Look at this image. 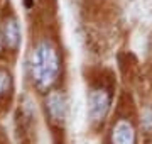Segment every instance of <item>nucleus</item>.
I'll list each match as a JSON object with an SVG mask.
<instances>
[{
    "mask_svg": "<svg viewBox=\"0 0 152 144\" xmlns=\"http://www.w3.org/2000/svg\"><path fill=\"white\" fill-rule=\"evenodd\" d=\"M110 104H112V97L110 92L103 87H96L91 88L88 93V115L93 122L103 120L110 110Z\"/></svg>",
    "mask_w": 152,
    "mask_h": 144,
    "instance_id": "2",
    "label": "nucleus"
},
{
    "mask_svg": "<svg viewBox=\"0 0 152 144\" xmlns=\"http://www.w3.org/2000/svg\"><path fill=\"white\" fill-rule=\"evenodd\" d=\"M110 144H135V129L129 120L120 119L115 122L112 134H110Z\"/></svg>",
    "mask_w": 152,
    "mask_h": 144,
    "instance_id": "3",
    "label": "nucleus"
},
{
    "mask_svg": "<svg viewBox=\"0 0 152 144\" xmlns=\"http://www.w3.org/2000/svg\"><path fill=\"white\" fill-rule=\"evenodd\" d=\"M4 41L9 49L15 51L20 44V29L15 19H7L4 24Z\"/></svg>",
    "mask_w": 152,
    "mask_h": 144,
    "instance_id": "5",
    "label": "nucleus"
},
{
    "mask_svg": "<svg viewBox=\"0 0 152 144\" xmlns=\"http://www.w3.org/2000/svg\"><path fill=\"white\" fill-rule=\"evenodd\" d=\"M4 43H5V41H4V36L0 34V53H2V48H4Z\"/></svg>",
    "mask_w": 152,
    "mask_h": 144,
    "instance_id": "7",
    "label": "nucleus"
},
{
    "mask_svg": "<svg viewBox=\"0 0 152 144\" xmlns=\"http://www.w3.org/2000/svg\"><path fill=\"white\" fill-rule=\"evenodd\" d=\"M10 87V76H9V73L5 71H0V95L7 92Z\"/></svg>",
    "mask_w": 152,
    "mask_h": 144,
    "instance_id": "6",
    "label": "nucleus"
},
{
    "mask_svg": "<svg viewBox=\"0 0 152 144\" xmlns=\"http://www.w3.org/2000/svg\"><path fill=\"white\" fill-rule=\"evenodd\" d=\"M29 68L32 80L39 88H49L59 75V56L56 48L49 41L37 43L29 56Z\"/></svg>",
    "mask_w": 152,
    "mask_h": 144,
    "instance_id": "1",
    "label": "nucleus"
},
{
    "mask_svg": "<svg viewBox=\"0 0 152 144\" xmlns=\"http://www.w3.org/2000/svg\"><path fill=\"white\" fill-rule=\"evenodd\" d=\"M46 109H48L49 117L54 122H63L66 117V98L61 92H51L46 100Z\"/></svg>",
    "mask_w": 152,
    "mask_h": 144,
    "instance_id": "4",
    "label": "nucleus"
}]
</instances>
